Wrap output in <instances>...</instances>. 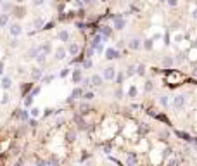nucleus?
I'll return each mask as SVG.
<instances>
[{"label":"nucleus","mask_w":197,"mask_h":166,"mask_svg":"<svg viewBox=\"0 0 197 166\" xmlns=\"http://www.w3.org/2000/svg\"><path fill=\"white\" fill-rule=\"evenodd\" d=\"M114 76H116V69H114L113 66H107V68L104 69V80L113 81V80H114Z\"/></svg>","instance_id":"nucleus-1"},{"label":"nucleus","mask_w":197,"mask_h":166,"mask_svg":"<svg viewBox=\"0 0 197 166\" xmlns=\"http://www.w3.org/2000/svg\"><path fill=\"white\" fill-rule=\"evenodd\" d=\"M9 30H11V35H12V37H19L21 33H23V28H21V24L19 23H14V24H11V26H9Z\"/></svg>","instance_id":"nucleus-2"},{"label":"nucleus","mask_w":197,"mask_h":166,"mask_svg":"<svg viewBox=\"0 0 197 166\" xmlns=\"http://www.w3.org/2000/svg\"><path fill=\"white\" fill-rule=\"evenodd\" d=\"M185 102H187L185 95H177L175 100H173V106H175V109H182V107L185 106Z\"/></svg>","instance_id":"nucleus-3"},{"label":"nucleus","mask_w":197,"mask_h":166,"mask_svg":"<svg viewBox=\"0 0 197 166\" xmlns=\"http://www.w3.org/2000/svg\"><path fill=\"white\" fill-rule=\"evenodd\" d=\"M113 21H114V28H116V30H123V28L126 26V21L121 18L119 14L118 16H113Z\"/></svg>","instance_id":"nucleus-4"},{"label":"nucleus","mask_w":197,"mask_h":166,"mask_svg":"<svg viewBox=\"0 0 197 166\" xmlns=\"http://www.w3.org/2000/svg\"><path fill=\"white\" fill-rule=\"evenodd\" d=\"M68 52H69L71 55H78V52H80L78 43H75V42H69V45H68Z\"/></svg>","instance_id":"nucleus-5"},{"label":"nucleus","mask_w":197,"mask_h":166,"mask_svg":"<svg viewBox=\"0 0 197 166\" xmlns=\"http://www.w3.org/2000/svg\"><path fill=\"white\" fill-rule=\"evenodd\" d=\"M118 57H119L118 50H114V49H107V50H106V59L113 61V59H118Z\"/></svg>","instance_id":"nucleus-6"},{"label":"nucleus","mask_w":197,"mask_h":166,"mask_svg":"<svg viewBox=\"0 0 197 166\" xmlns=\"http://www.w3.org/2000/svg\"><path fill=\"white\" fill-rule=\"evenodd\" d=\"M128 47H130L132 50H138V49L142 47V42H140L138 38H133V40H130V42H128Z\"/></svg>","instance_id":"nucleus-7"},{"label":"nucleus","mask_w":197,"mask_h":166,"mask_svg":"<svg viewBox=\"0 0 197 166\" xmlns=\"http://www.w3.org/2000/svg\"><path fill=\"white\" fill-rule=\"evenodd\" d=\"M0 85H2V88H4V90H9V88L12 87V81H11V78H9V76H4V78H2V81H0Z\"/></svg>","instance_id":"nucleus-8"},{"label":"nucleus","mask_w":197,"mask_h":166,"mask_svg":"<svg viewBox=\"0 0 197 166\" xmlns=\"http://www.w3.org/2000/svg\"><path fill=\"white\" fill-rule=\"evenodd\" d=\"M57 38H59L61 42H69V31L68 30H61L59 33H57Z\"/></svg>","instance_id":"nucleus-9"},{"label":"nucleus","mask_w":197,"mask_h":166,"mask_svg":"<svg viewBox=\"0 0 197 166\" xmlns=\"http://www.w3.org/2000/svg\"><path fill=\"white\" fill-rule=\"evenodd\" d=\"M81 78H83V74H81V69H75V71H73V76H71L73 83H80V81H81Z\"/></svg>","instance_id":"nucleus-10"},{"label":"nucleus","mask_w":197,"mask_h":166,"mask_svg":"<svg viewBox=\"0 0 197 166\" xmlns=\"http://www.w3.org/2000/svg\"><path fill=\"white\" fill-rule=\"evenodd\" d=\"M54 57H56V61H64V57H66V49H57L56 50V54H54Z\"/></svg>","instance_id":"nucleus-11"},{"label":"nucleus","mask_w":197,"mask_h":166,"mask_svg":"<svg viewBox=\"0 0 197 166\" xmlns=\"http://www.w3.org/2000/svg\"><path fill=\"white\" fill-rule=\"evenodd\" d=\"M7 24H9V14L7 12H4V14L0 12V28H5Z\"/></svg>","instance_id":"nucleus-12"},{"label":"nucleus","mask_w":197,"mask_h":166,"mask_svg":"<svg viewBox=\"0 0 197 166\" xmlns=\"http://www.w3.org/2000/svg\"><path fill=\"white\" fill-rule=\"evenodd\" d=\"M125 161H126V165H135L137 163V156L133 152H130V154H126V159Z\"/></svg>","instance_id":"nucleus-13"},{"label":"nucleus","mask_w":197,"mask_h":166,"mask_svg":"<svg viewBox=\"0 0 197 166\" xmlns=\"http://www.w3.org/2000/svg\"><path fill=\"white\" fill-rule=\"evenodd\" d=\"M31 78L33 80H40L42 78V69L40 68H31Z\"/></svg>","instance_id":"nucleus-14"},{"label":"nucleus","mask_w":197,"mask_h":166,"mask_svg":"<svg viewBox=\"0 0 197 166\" xmlns=\"http://www.w3.org/2000/svg\"><path fill=\"white\" fill-rule=\"evenodd\" d=\"M40 52H42V50H40V47H33V49H30V50H28V57L35 59V57L40 54Z\"/></svg>","instance_id":"nucleus-15"},{"label":"nucleus","mask_w":197,"mask_h":166,"mask_svg":"<svg viewBox=\"0 0 197 166\" xmlns=\"http://www.w3.org/2000/svg\"><path fill=\"white\" fill-rule=\"evenodd\" d=\"M33 26L37 28V30H42L43 26H45V21L42 18H35V21H33Z\"/></svg>","instance_id":"nucleus-16"},{"label":"nucleus","mask_w":197,"mask_h":166,"mask_svg":"<svg viewBox=\"0 0 197 166\" xmlns=\"http://www.w3.org/2000/svg\"><path fill=\"white\" fill-rule=\"evenodd\" d=\"M90 85L100 87V85H102V78H100V76H97V74H95V76H92V78H90Z\"/></svg>","instance_id":"nucleus-17"},{"label":"nucleus","mask_w":197,"mask_h":166,"mask_svg":"<svg viewBox=\"0 0 197 166\" xmlns=\"http://www.w3.org/2000/svg\"><path fill=\"white\" fill-rule=\"evenodd\" d=\"M66 140H68L69 144L75 142V140H76V131H68V133H66Z\"/></svg>","instance_id":"nucleus-18"},{"label":"nucleus","mask_w":197,"mask_h":166,"mask_svg":"<svg viewBox=\"0 0 197 166\" xmlns=\"http://www.w3.org/2000/svg\"><path fill=\"white\" fill-rule=\"evenodd\" d=\"M81 93H83V88H75V90H73V92H71V99H80V97H81Z\"/></svg>","instance_id":"nucleus-19"},{"label":"nucleus","mask_w":197,"mask_h":166,"mask_svg":"<svg viewBox=\"0 0 197 166\" xmlns=\"http://www.w3.org/2000/svg\"><path fill=\"white\" fill-rule=\"evenodd\" d=\"M100 35L104 38H107L111 35V28H109V26H102V28H100Z\"/></svg>","instance_id":"nucleus-20"},{"label":"nucleus","mask_w":197,"mask_h":166,"mask_svg":"<svg viewBox=\"0 0 197 166\" xmlns=\"http://www.w3.org/2000/svg\"><path fill=\"white\" fill-rule=\"evenodd\" d=\"M40 50L47 55V54H50V52H52V47H50V43H45V45H42V47H40Z\"/></svg>","instance_id":"nucleus-21"},{"label":"nucleus","mask_w":197,"mask_h":166,"mask_svg":"<svg viewBox=\"0 0 197 166\" xmlns=\"http://www.w3.org/2000/svg\"><path fill=\"white\" fill-rule=\"evenodd\" d=\"M16 118L18 119H28V111H19V112H16Z\"/></svg>","instance_id":"nucleus-22"},{"label":"nucleus","mask_w":197,"mask_h":166,"mask_svg":"<svg viewBox=\"0 0 197 166\" xmlns=\"http://www.w3.org/2000/svg\"><path fill=\"white\" fill-rule=\"evenodd\" d=\"M81 66H83L85 69H90V68H92V61H90V57H85V59H83V62H81Z\"/></svg>","instance_id":"nucleus-23"},{"label":"nucleus","mask_w":197,"mask_h":166,"mask_svg":"<svg viewBox=\"0 0 197 166\" xmlns=\"http://www.w3.org/2000/svg\"><path fill=\"white\" fill-rule=\"evenodd\" d=\"M133 74H135V66H128L125 71V76H133Z\"/></svg>","instance_id":"nucleus-24"},{"label":"nucleus","mask_w":197,"mask_h":166,"mask_svg":"<svg viewBox=\"0 0 197 166\" xmlns=\"http://www.w3.org/2000/svg\"><path fill=\"white\" fill-rule=\"evenodd\" d=\"M75 121L78 123L80 128H85V121H83V118H81V116H78V114H76V116H75Z\"/></svg>","instance_id":"nucleus-25"},{"label":"nucleus","mask_w":197,"mask_h":166,"mask_svg":"<svg viewBox=\"0 0 197 166\" xmlns=\"http://www.w3.org/2000/svg\"><path fill=\"white\" fill-rule=\"evenodd\" d=\"M35 59H37V62H38V64H45V54H43V52H40Z\"/></svg>","instance_id":"nucleus-26"},{"label":"nucleus","mask_w":197,"mask_h":166,"mask_svg":"<svg viewBox=\"0 0 197 166\" xmlns=\"http://www.w3.org/2000/svg\"><path fill=\"white\" fill-rule=\"evenodd\" d=\"M135 73H137V74H140V76H142V74H145V66H144V64H140V66H137V68H135Z\"/></svg>","instance_id":"nucleus-27"},{"label":"nucleus","mask_w":197,"mask_h":166,"mask_svg":"<svg viewBox=\"0 0 197 166\" xmlns=\"http://www.w3.org/2000/svg\"><path fill=\"white\" fill-rule=\"evenodd\" d=\"M81 97H83L85 100H92V99H94L95 95H94L92 92H83V93H81Z\"/></svg>","instance_id":"nucleus-28"},{"label":"nucleus","mask_w":197,"mask_h":166,"mask_svg":"<svg viewBox=\"0 0 197 166\" xmlns=\"http://www.w3.org/2000/svg\"><path fill=\"white\" fill-rule=\"evenodd\" d=\"M163 64H164L166 68H170V66L173 64V59H171V57H164V59H163Z\"/></svg>","instance_id":"nucleus-29"},{"label":"nucleus","mask_w":197,"mask_h":166,"mask_svg":"<svg viewBox=\"0 0 197 166\" xmlns=\"http://www.w3.org/2000/svg\"><path fill=\"white\" fill-rule=\"evenodd\" d=\"M31 104H33V95H31V93H30V95H28V97H26V100H24V106H26V107H30V106H31Z\"/></svg>","instance_id":"nucleus-30"},{"label":"nucleus","mask_w":197,"mask_h":166,"mask_svg":"<svg viewBox=\"0 0 197 166\" xmlns=\"http://www.w3.org/2000/svg\"><path fill=\"white\" fill-rule=\"evenodd\" d=\"M137 87H130V90H128V95H130V97H137Z\"/></svg>","instance_id":"nucleus-31"},{"label":"nucleus","mask_w":197,"mask_h":166,"mask_svg":"<svg viewBox=\"0 0 197 166\" xmlns=\"http://www.w3.org/2000/svg\"><path fill=\"white\" fill-rule=\"evenodd\" d=\"M114 78H116V83H118V85H121V83H123V80H125V74L119 73V74H116Z\"/></svg>","instance_id":"nucleus-32"},{"label":"nucleus","mask_w":197,"mask_h":166,"mask_svg":"<svg viewBox=\"0 0 197 166\" xmlns=\"http://www.w3.org/2000/svg\"><path fill=\"white\" fill-rule=\"evenodd\" d=\"M52 80H54V74H49V76H45V78H43V83L47 85V83H50Z\"/></svg>","instance_id":"nucleus-33"},{"label":"nucleus","mask_w":197,"mask_h":166,"mask_svg":"<svg viewBox=\"0 0 197 166\" xmlns=\"http://www.w3.org/2000/svg\"><path fill=\"white\" fill-rule=\"evenodd\" d=\"M49 163H50V165H57V163H59V159H57L56 156H52V158H50V159L47 161V165H49Z\"/></svg>","instance_id":"nucleus-34"},{"label":"nucleus","mask_w":197,"mask_h":166,"mask_svg":"<svg viewBox=\"0 0 197 166\" xmlns=\"http://www.w3.org/2000/svg\"><path fill=\"white\" fill-rule=\"evenodd\" d=\"M38 114H40V109H38V107H31V116H33V118H37Z\"/></svg>","instance_id":"nucleus-35"},{"label":"nucleus","mask_w":197,"mask_h":166,"mask_svg":"<svg viewBox=\"0 0 197 166\" xmlns=\"http://www.w3.org/2000/svg\"><path fill=\"white\" fill-rule=\"evenodd\" d=\"M144 47H145L147 50H151V49H152V40H145V45H144Z\"/></svg>","instance_id":"nucleus-36"},{"label":"nucleus","mask_w":197,"mask_h":166,"mask_svg":"<svg viewBox=\"0 0 197 166\" xmlns=\"http://www.w3.org/2000/svg\"><path fill=\"white\" fill-rule=\"evenodd\" d=\"M16 16L23 18V16H24V9H16Z\"/></svg>","instance_id":"nucleus-37"},{"label":"nucleus","mask_w":197,"mask_h":166,"mask_svg":"<svg viewBox=\"0 0 197 166\" xmlns=\"http://www.w3.org/2000/svg\"><path fill=\"white\" fill-rule=\"evenodd\" d=\"M145 90H147V92L152 90V81H147V83H145Z\"/></svg>","instance_id":"nucleus-38"},{"label":"nucleus","mask_w":197,"mask_h":166,"mask_svg":"<svg viewBox=\"0 0 197 166\" xmlns=\"http://www.w3.org/2000/svg\"><path fill=\"white\" fill-rule=\"evenodd\" d=\"M159 102H161V104H163V106H168V99H166V97H164V95H163V97H161V99H159Z\"/></svg>","instance_id":"nucleus-39"},{"label":"nucleus","mask_w":197,"mask_h":166,"mask_svg":"<svg viewBox=\"0 0 197 166\" xmlns=\"http://www.w3.org/2000/svg\"><path fill=\"white\" fill-rule=\"evenodd\" d=\"M68 74H69V69L66 68V69H62V71H61V78H64V76H68Z\"/></svg>","instance_id":"nucleus-40"},{"label":"nucleus","mask_w":197,"mask_h":166,"mask_svg":"<svg viewBox=\"0 0 197 166\" xmlns=\"http://www.w3.org/2000/svg\"><path fill=\"white\" fill-rule=\"evenodd\" d=\"M9 102V95L7 93H4V97H2V104H7Z\"/></svg>","instance_id":"nucleus-41"},{"label":"nucleus","mask_w":197,"mask_h":166,"mask_svg":"<svg viewBox=\"0 0 197 166\" xmlns=\"http://www.w3.org/2000/svg\"><path fill=\"white\" fill-rule=\"evenodd\" d=\"M40 93V87H37V88H33V92H31V95L35 97V95H38Z\"/></svg>","instance_id":"nucleus-42"},{"label":"nucleus","mask_w":197,"mask_h":166,"mask_svg":"<svg viewBox=\"0 0 197 166\" xmlns=\"http://www.w3.org/2000/svg\"><path fill=\"white\" fill-rule=\"evenodd\" d=\"M104 152L106 154H111V146H104Z\"/></svg>","instance_id":"nucleus-43"},{"label":"nucleus","mask_w":197,"mask_h":166,"mask_svg":"<svg viewBox=\"0 0 197 166\" xmlns=\"http://www.w3.org/2000/svg\"><path fill=\"white\" fill-rule=\"evenodd\" d=\"M171 152H173L171 149H164V152H163V154H164V156H171Z\"/></svg>","instance_id":"nucleus-44"},{"label":"nucleus","mask_w":197,"mask_h":166,"mask_svg":"<svg viewBox=\"0 0 197 166\" xmlns=\"http://www.w3.org/2000/svg\"><path fill=\"white\" fill-rule=\"evenodd\" d=\"M85 54H87V57H90V55L94 54V49H92V47H90V49H88V50H87V52H85Z\"/></svg>","instance_id":"nucleus-45"},{"label":"nucleus","mask_w":197,"mask_h":166,"mask_svg":"<svg viewBox=\"0 0 197 166\" xmlns=\"http://www.w3.org/2000/svg\"><path fill=\"white\" fill-rule=\"evenodd\" d=\"M45 0H33V5H42Z\"/></svg>","instance_id":"nucleus-46"},{"label":"nucleus","mask_w":197,"mask_h":166,"mask_svg":"<svg viewBox=\"0 0 197 166\" xmlns=\"http://www.w3.org/2000/svg\"><path fill=\"white\" fill-rule=\"evenodd\" d=\"M52 112H54V109H50V107H49V109H45V116H50Z\"/></svg>","instance_id":"nucleus-47"},{"label":"nucleus","mask_w":197,"mask_h":166,"mask_svg":"<svg viewBox=\"0 0 197 166\" xmlns=\"http://www.w3.org/2000/svg\"><path fill=\"white\" fill-rule=\"evenodd\" d=\"M56 125H57V126H62V125H64V119H62V118H59V119H57V123H56Z\"/></svg>","instance_id":"nucleus-48"},{"label":"nucleus","mask_w":197,"mask_h":166,"mask_svg":"<svg viewBox=\"0 0 197 166\" xmlns=\"http://www.w3.org/2000/svg\"><path fill=\"white\" fill-rule=\"evenodd\" d=\"M16 45H18V40H16V37H14V40L11 42V47H16Z\"/></svg>","instance_id":"nucleus-49"},{"label":"nucleus","mask_w":197,"mask_h":166,"mask_svg":"<svg viewBox=\"0 0 197 166\" xmlns=\"http://www.w3.org/2000/svg\"><path fill=\"white\" fill-rule=\"evenodd\" d=\"M30 126H37V121L35 119H30Z\"/></svg>","instance_id":"nucleus-50"},{"label":"nucleus","mask_w":197,"mask_h":166,"mask_svg":"<svg viewBox=\"0 0 197 166\" xmlns=\"http://www.w3.org/2000/svg\"><path fill=\"white\" fill-rule=\"evenodd\" d=\"M4 73V62H0V74Z\"/></svg>","instance_id":"nucleus-51"},{"label":"nucleus","mask_w":197,"mask_h":166,"mask_svg":"<svg viewBox=\"0 0 197 166\" xmlns=\"http://www.w3.org/2000/svg\"><path fill=\"white\" fill-rule=\"evenodd\" d=\"M170 5H177V0H170Z\"/></svg>","instance_id":"nucleus-52"},{"label":"nucleus","mask_w":197,"mask_h":166,"mask_svg":"<svg viewBox=\"0 0 197 166\" xmlns=\"http://www.w3.org/2000/svg\"><path fill=\"white\" fill-rule=\"evenodd\" d=\"M92 2H94V0H83V4H88V5H90Z\"/></svg>","instance_id":"nucleus-53"},{"label":"nucleus","mask_w":197,"mask_h":166,"mask_svg":"<svg viewBox=\"0 0 197 166\" xmlns=\"http://www.w3.org/2000/svg\"><path fill=\"white\" fill-rule=\"evenodd\" d=\"M0 5H2V0H0Z\"/></svg>","instance_id":"nucleus-54"}]
</instances>
